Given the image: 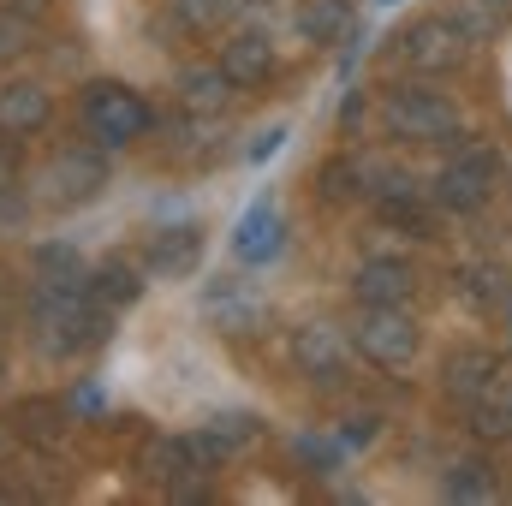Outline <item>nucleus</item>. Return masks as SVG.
I'll return each mask as SVG.
<instances>
[{
  "instance_id": "1",
  "label": "nucleus",
  "mask_w": 512,
  "mask_h": 506,
  "mask_svg": "<svg viewBox=\"0 0 512 506\" xmlns=\"http://www.w3.org/2000/svg\"><path fill=\"white\" fill-rule=\"evenodd\" d=\"M382 131L393 143L411 149H435V143H459L465 137V108L435 90V84H387L382 90Z\"/></svg>"
},
{
  "instance_id": "2",
  "label": "nucleus",
  "mask_w": 512,
  "mask_h": 506,
  "mask_svg": "<svg viewBox=\"0 0 512 506\" xmlns=\"http://www.w3.org/2000/svg\"><path fill=\"white\" fill-rule=\"evenodd\" d=\"M471 54H477V36H471L453 12H429V18H417V24H405V30L393 36V60H399L405 72H417V78H447V72H459Z\"/></svg>"
},
{
  "instance_id": "3",
  "label": "nucleus",
  "mask_w": 512,
  "mask_h": 506,
  "mask_svg": "<svg viewBox=\"0 0 512 506\" xmlns=\"http://www.w3.org/2000/svg\"><path fill=\"white\" fill-rule=\"evenodd\" d=\"M78 126H84L90 143H102V149H126V143H137V137L155 131V108H149L137 90L102 78V84H90V90L78 96Z\"/></svg>"
},
{
  "instance_id": "4",
  "label": "nucleus",
  "mask_w": 512,
  "mask_h": 506,
  "mask_svg": "<svg viewBox=\"0 0 512 506\" xmlns=\"http://www.w3.org/2000/svg\"><path fill=\"white\" fill-rule=\"evenodd\" d=\"M352 346H358V358L376 364V370H411L417 352H423V328H417L411 304H358Z\"/></svg>"
},
{
  "instance_id": "5",
  "label": "nucleus",
  "mask_w": 512,
  "mask_h": 506,
  "mask_svg": "<svg viewBox=\"0 0 512 506\" xmlns=\"http://www.w3.org/2000/svg\"><path fill=\"white\" fill-rule=\"evenodd\" d=\"M495 185H501V149H489V143H459V149L441 161V173L429 179V197H435V209H447V215H477V209L495 197Z\"/></svg>"
},
{
  "instance_id": "6",
  "label": "nucleus",
  "mask_w": 512,
  "mask_h": 506,
  "mask_svg": "<svg viewBox=\"0 0 512 506\" xmlns=\"http://www.w3.org/2000/svg\"><path fill=\"white\" fill-rule=\"evenodd\" d=\"M102 191H108V149L102 143H72V149H60L42 167V191L36 197L48 209H78V203H90Z\"/></svg>"
},
{
  "instance_id": "7",
  "label": "nucleus",
  "mask_w": 512,
  "mask_h": 506,
  "mask_svg": "<svg viewBox=\"0 0 512 506\" xmlns=\"http://www.w3.org/2000/svg\"><path fill=\"white\" fill-rule=\"evenodd\" d=\"M352 328L340 322H304L292 328V364L304 370L310 381H346L352 376Z\"/></svg>"
},
{
  "instance_id": "8",
  "label": "nucleus",
  "mask_w": 512,
  "mask_h": 506,
  "mask_svg": "<svg viewBox=\"0 0 512 506\" xmlns=\"http://www.w3.org/2000/svg\"><path fill=\"white\" fill-rule=\"evenodd\" d=\"M501 376H507V358H501V352H489V346H477V340H471V346H453V352L441 358V393H447L459 411H465V405H477V399H483Z\"/></svg>"
},
{
  "instance_id": "9",
  "label": "nucleus",
  "mask_w": 512,
  "mask_h": 506,
  "mask_svg": "<svg viewBox=\"0 0 512 506\" xmlns=\"http://www.w3.org/2000/svg\"><path fill=\"white\" fill-rule=\"evenodd\" d=\"M411 292H417V268L405 256H364L352 274L358 304H411Z\"/></svg>"
},
{
  "instance_id": "10",
  "label": "nucleus",
  "mask_w": 512,
  "mask_h": 506,
  "mask_svg": "<svg viewBox=\"0 0 512 506\" xmlns=\"http://www.w3.org/2000/svg\"><path fill=\"white\" fill-rule=\"evenodd\" d=\"M221 72H227L239 90H262V84L280 72V54H274V42H268L262 30H233V36L221 42Z\"/></svg>"
},
{
  "instance_id": "11",
  "label": "nucleus",
  "mask_w": 512,
  "mask_h": 506,
  "mask_svg": "<svg viewBox=\"0 0 512 506\" xmlns=\"http://www.w3.org/2000/svg\"><path fill=\"white\" fill-rule=\"evenodd\" d=\"M6 417H12V429H18V441L36 447V453H54V447L66 441V429H72V411L54 405L48 393H24Z\"/></svg>"
},
{
  "instance_id": "12",
  "label": "nucleus",
  "mask_w": 512,
  "mask_h": 506,
  "mask_svg": "<svg viewBox=\"0 0 512 506\" xmlns=\"http://www.w3.org/2000/svg\"><path fill=\"white\" fill-rule=\"evenodd\" d=\"M197 471H209V465H203V453H197L191 435H155V441L143 447V477H149L155 489H179V483L197 477Z\"/></svg>"
},
{
  "instance_id": "13",
  "label": "nucleus",
  "mask_w": 512,
  "mask_h": 506,
  "mask_svg": "<svg viewBox=\"0 0 512 506\" xmlns=\"http://www.w3.org/2000/svg\"><path fill=\"white\" fill-rule=\"evenodd\" d=\"M459 298H465L471 316H495V310L512 304V274L501 262H489V256H471L459 268Z\"/></svg>"
},
{
  "instance_id": "14",
  "label": "nucleus",
  "mask_w": 512,
  "mask_h": 506,
  "mask_svg": "<svg viewBox=\"0 0 512 506\" xmlns=\"http://www.w3.org/2000/svg\"><path fill=\"white\" fill-rule=\"evenodd\" d=\"M256 435H262V423H256L251 411H221V417H209V423H197V453H203V465H221V459H233V453H245Z\"/></svg>"
},
{
  "instance_id": "15",
  "label": "nucleus",
  "mask_w": 512,
  "mask_h": 506,
  "mask_svg": "<svg viewBox=\"0 0 512 506\" xmlns=\"http://www.w3.org/2000/svg\"><path fill=\"white\" fill-rule=\"evenodd\" d=\"M54 120V96L42 84H6L0 90V131L6 137H36Z\"/></svg>"
},
{
  "instance_id": "16",
  "label": "nucleus",
  "mask_w": 512,
  "mask_h": 506,
  "mask_svg": "<svg viewBox=\"0 0 512 506\" xmlns=\"http://www.w3.org/2000/svg\"><path fill=\"white\" fill-rule=\"evenodd\" d=\"M173 90H179V102H185L191 114H203V120H209V114H221V108L233 102V90H239V84H233V78L221 72V60H215V66H179Z\"/></svg>"
},
{
  "instance_id": "17",
  "label": "nucleus",
  "mask_w": 512,
  "mask_h": 506,
  "mask_svg": "<svg viewBox=\"0 0 512 506\" xmlns=\"http://www.w3.org/2000/svg\"><path fill=\"white\" fill-rule=\"evenodd\" d=\"M197 256H203V233H197V227H167V233H155V239H149L143 268H149V274H161V280H173V274H191V268H197Z\"/></svg>"
},
{
  "instance_id": "18",
  "label": "nucleus",
  "mask_w": 512,
  "mask_h": 506,
  "mask_svg": "<svg viewBox=\"0 0 512 506\" xmlns=\"http://www.w3.org/2000/svg\"><path fill=\"white\" fill-rule=\"evenodd\" d=\"M465 429L483 441V447H501V441H512V381L501 376L477 405H465Z\"/></svg>"
},
{
  "instance_id": "19",
  "label": "nucleus",
  "mask_w": 512,
  "mask_h": 506,
  "mask_svg": "<svg viewBox=\"0 0 512 506\" xmlns=\"http://www.w3.org/2000/svg\"><path fill=\"white\" fill-rule=\"evenodd\" d=\"M292 24H298V36H304V42L328 48V42L352 36V0H298Z\"/></svg>"
},
{
  "instance_id": "20",
  "label": "nucleus",
  "mask_w": 512,
  "mask_h": 506,
  "mask_svg": "<svg viewBox=\"0 0 512 506\" xmlns=\"http://www.w3.org/2000/svg\"><path fill=\"white\" fill-rule=\"evenodd\" d=\"M280 233H286V227H280L274 203L262 197V203H251V215L239 221V239H233V245H239V256H245V262H268V256H280V245H286Z\"/></svg>"
},
{
  "instance_id": "21",
  "label": "nucleus",
  "mask_w": 512,
  "mask_h": 506,
  "mask_svg": "<svg viewBox=\"0 0 512 506\" xmlns=\"http://www.w3.org/2000/svg\"><path fill=\"white\" fill-rule=\"evenodd\" d=\"M441 495L447 501H495L501 495V477H495L489 459H453L441 471Z\"/></svg>"
},
{
  "instance_id": "22",
  "label": "nucleus",
  "mask_w": 512,
  "mask_h": 506,
  "mask_svg": "<svg viewBox=\"0 0 512 506\" xmlns=\"http://www.w3.org/2000/svg\"><path fill=\"white\" fill-rule=\"evenodd\" d=\"M84 286H90V298H96L102 310H126L131 298L143 292V280H137V268H131L126 256H108L102 268H90V280H84Z\"/></svg>"
},
{
  "instance_id": "23",
  "label": "nucleus",
  "mask_w": 512,
  "mask_h": 506,
  "mask_svg": "<svg viewBox=\"0 0 512 506\" xmlns=\"http://www.w3.org/2000/svg\"><path fill=\"white\" fill-rule=\"evenodd\" d=\"M447 12H453L477 42H495V36L512 24V0H453Z\"/></svg>"
},
{
  "instance_id": "24",
  "label": "nucleus",
  "mask_w": 512,
  "mask_h": 506,
  "mask_svg": "<svg viewBox=\"0 0 512 506\" xmlns=\"http://www.w3.org/2000/svg\"><path fill=\"white\" fill-rule=\"evenodd\" d=\"M316 185H322V203H358V197H364L358 155H340V161H328V167L316 173Z\"/></svg>"
},
{
  "instance_id": "25",
  "label": "nucleus",
  "mask_w": 512,
  "mask_h": 506,
  "mask_svg": "<svg viewBox=\"0 0 512 506\" xmlns=\"http://www.w3.org/2000/svg\"><path fill=\"white\" fill-rule=\"evenodd\" d=\"M167 12H173V24H179V30L203 36V30H221V24H227L233 0H167Z\"/></svg>"
},
{
  "instance_id": "26",
  "label": "nucleus",
  "mask_w": 512,
  "mask_h": 506,
  "mask_svg": "<svg viewBox=\"0 0 512 506\" xmlns=\"http://www.w3.org/2000/svg\"><path fill=\"white\" fill-rule=\"evenodd\" d=\"M30 42H36V18H24V12H12V6H0V66L24 60V54H30Z\"/></svg>"
},
{
  "instance_id": "27",
  "label": "nucleus",
  "mask_w": 512,
  "mask_h": 506,
  "mask_svg": "<svg viewBox=\"0 0 512 506\" xmlns=\"http://www.w3.org/2000/svg\"><path fill=\"white\" fill-rule=\"evenodd\" d=\"M24 221H30V191L18 185V173H6L0 179V239L24 233Z\"/></svg>"
},
{
  "instance_id": "28",
  "label": "nucleus",
  "mask_w": 512,
  "mask_h": 506,
  "mask_svg": "<svg viewBox=\"0 0 512 506\" xmlns=\"http://www.w3.org/2000/svg\"><path fill=\"white\" fill-rule=\"evenodd\" d=\"M36 274H48V280H90V268L78 262L72 245H42L36 251Z\"/></svg>"
},
{
  "instance_id": "29",
  "label": "nucleus",
  "mask_w": 512,
  "mask_h": 506,
  "mask_svg": "<svg viewBox=\"0 0 512 506\" xmlns=\"http://www.w3.org/2000/svg\"><path fill=\"white\" fill-rule=\"evenodd\" d=\"M280 137H286V131H280V126H274V131H262V137H256V143H251V161H268V155L280 149Z\"/></svg>"
},
{
  "instance_id": "30",
  "label": "nucleus",
  "mask_w": 512,
  "mask_h": 506,
  "mask_svg": "<svg viewBox=\"0 0 512 506\" xmlns=\"http://www.w3.org/2000/svg\"><path fill=\"white\" fill-rule=\"evenodd\" d=\"M18 447H24V441H18V429H12V417H0V465H6V459H12Z\"/></svg>"
},
{
  "instance_id": "31",
  "label": "nucleus",
  "mask_w": 512,
  "mask_h": 506,
  "mask_svg": "<svg viewBox=\"0 0 512 506\" xmlns=\"http://www.w3.org/2000/svg\"><path fill=\"white\" fill-rule=\"evenodd\" d=\"M0 6H12V12H24V18H42V12H48V0H0Z\"/></svg>"
},
{
  "instance_id": "32",
  "label": "nucleus",
  "mask_w": 512,
  "mask_h": 506,
  "mask_svg": "<svg viewBox=\"0 0 512 506\" xmlns=\"http://www.w3.org/2000/svg\"><path fill=\"white\" fill-rule=\"evenodd\" d=\"M12 167H18V149H12V143H6V149H0V179H6V173H12Z\"/></svg>"
},
{
  "instance_id": "33",
  "label": "nucleus",
  "mask_w": 512,
  "mask_h": 506,
  "mask_svg": "<svg viewBox=\"0 0 512 506\" xmlns=\"http://www.w3.org/2000/svg\"><path fill=\"white\" fill-rule=\"evenodd\" d=\"M0 381H6V358H0Z\"/></svg>"
},
{
  "instance_id": "34",
  "label": "nucleus",
  "mask_w": 512,
  "mask_h": 506,
  "mask_svg": "<svg viewBox=\"0 0 512 506\" xmlns=\"http://www.w3.org/2000/svg\"><path fill=\"white\" fill-rule=\"evenodd\" d=\"M382 6H399V0H382Z\"/></svg>"
},
{
  "instance_id": "35",
  "label": "nucleus",
  "mask_w": 512,
  "mask_h": 506,
  "mask_svg": "<svg viewBox=\"0 0 512 506\" xmlns=\"http://www.w3.org/2000/svg\"><path fill=\"white\" fill-rule=\"evenodd\" d=\"M0 322H6V310H0Z\"/></svg>"
},
{
  "instance_id": "36",
  "label": "nucleus",
  "mask_w": 512,
  "mask_h": 506,
  "mask_svg": "<svg viewBox=\"0 0 512 506\" xmlns=\"http://www.w3.org/2000/svg\"><path fill=\"white\" fill-rule=\"evenodd\" d=\"M507 310H512V304H507Z\"/></svg>"
}]
</instances>
